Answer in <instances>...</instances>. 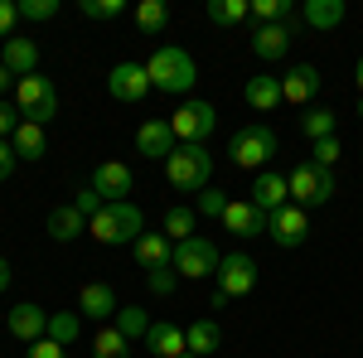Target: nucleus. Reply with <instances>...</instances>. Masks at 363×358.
<instances>
[{
	"mask_svg": "<svg viewBox=\"0 0 363 358\" xmlns=\"http://www.w3.org/2000/svg\"><path fill=\"white\" fill-rule=\"evenodd\" d=\"M165 179H169V189H179V194H203L213 184V155H208V145H174L165 160Z\"/></svg>",
	"mask_w": 363,
	"mask_h": 358,
	"instance_id": "obj_1",
	"label": "nucleus"
},
{
	"mask_svg": "<svg viewBox=\"0 0 363 358\" xmlns=\"http://www.w3.org/2000/svg\"><path fill=\"white\" fill-rule=\"evenodd\" d=\"M281 150V136L267 126V121H247L242 131H233V140H228V160L238 169H267V160Z\"/></svg>",
	"mask_w": 363,
	"mask_h": 358,
	"instance_id": "obj_2",
	"label": "nucleus"
},
{
	"mask_svg": "<svg viewBox=\"0 0 363 358\" xmlns=\"http://www.w3.org/2000/svg\"><path fill=\"white\" fill-rule=\"evenodd\" d=\"M145 73H150V87L155 92H189L199 78V68H194V58L184 54V49H174V44H160L155 54L145 58Z\"/></svg>",
	"mask_w": 363,
	"mask_h": 358,
	"instance_id": "obj_3",
	"label": "nucleus"
},
{
	"mask_svg": "<svg viewBox=\"0 0 363 358\" xmlns=\"http://www.w3.org/2000/svg\"><path fill=\"white\" fill-rule=\"evenodd\" d=\"M286 184H291V203L296 208H320V203H330L335 198V169H320L310 165V160H301V165L286 174Z\"/></svg>",
	"mask_w": 363,
	"mask_h": 358,
	"instance_id": "obj_4",
	"label": "nucleus"
},
{
	"mask_svg": "<svg viewBox=\"0 0 363 358\" xmlns=\"http://www.w3.org/2000/svg\"><path fill=\"white\" fill-rule=\"evenodd\" d=\"M213 126H218V111L213 102H203V97H184L179 111L169 116V131L179 145H203V140L213 136Z\"/></svg>",
	"mask_w": 363,
	"mask_h": 358,
	"instance_id": "obj_5",
	"label": "nucleus"
},
{
	"mask_svg": "<svg viewBox=\"0 0 363 358\" xmlns=\"http://www.w3.org/2000/svg\"><path fill=\"white\" fill-rule=\"evenodd\" d=\"M15 107H20V116L25 121H34V126H49L58 116V92H54V78H20L15 83Z\"/></svg>",
	"mask_w": 363,
	"mask_h": 358,
	"instance_id": "obj_6",
	"label": "nucleus"
},
{
	"mask_svg": "<svg viewBox=\"0 0 363 358\" xmlns=\"http://www.w3.org/2000/svg\"><path fill=\"white\" fill-rule=\"evenodd\" d=\"M218 262H223V252L213 247L208 237H184V242H174V272L189 276V281H203V276H218Z\"/></svg>",
	"mask_w": 363,
	"mask_h": 358,
	"instance_id": "obj_7",
	"label": "nucleus"
},
{
	"mask_svg": "<svg viewBox=\"0 0 363 358\" xmlns=\"http://www.w3.org/2000/svg\"><path fill=\"white\" fill-rule=\"evenodd\" d=\"M267 237L277 242V247H306L310 237V213L306 208H296V203H286V208H277L272 218H267Z\"/></svg>",
	"mask_w": 363,
	"mask_h": 358,
	"instance_id": "obj_8",
	"label": "nucleus"
},
{
	"mask_svg": "<svg viewBox=\"0 0 363 358\" xmlns=\"http://www.w3.org/2000/svg\"><path fill=\"white\" fill-rule=\"evenodd\" d=\"M218 291H223L228 301H238V296H247L252 286H257V262H252L247 252H228L223 262H218Z\"/></svg>",
	"mask_w": 363,
	"mask_h": 358,
	"instance_id": "obj_9",
	"label": "nucleus"
},
{
	"mask_svg": "<svg viewBox=\"0 0 363 358\" xmlns=\"http://www.w3.org/2000/svg\"><path fill=\"white\" fill-rule=\"evenodd\" d=\"M107 92H112L116 102H140V97H145V92H155V87H150L145 63L126 58V63H116L112 73H107Z\"/></svg>",
	"mask_w": 363,
	"mask_h": 358,
	"instance_id": "obj_10",
	"label": "nucleus"
},
{
	"mask_svg": "<svg viewBox=\"0 0 363 358\" xmlns=\"http://www.w3.org/2000/svg\"><path fill=\"white\" fill-rule=\"evenodd\" d=\"M296 29H301V20H291V25H252V54L262 58V63L286 58L291 39H296Z\"/></svg>",
	"mask_w": 363,
	"mask_h": 358,
	"instance_id": "obj_11",
	"label": "nucleus"
},
{
	"mask_svg": "<svg viewBox=\"0 0 363 358\" xmlns=\"http://www.w3.org/2000/svg\"><path fill=\"white\" fill-rule=\"evenodd\" d=\"M320 87H325L320 68H315V63H296V68H286V78H281V97H286L291 107H310Z\"/></svg>",
	"mask_w": 363,
	"mask_h": 358,
	"instance_id": "obj_12",
	"label": "nucleus"
},
{
	"mask_svg": "<svg viewBox=\"0 0 363 358\" xmlns=\"http://www.w3.org/2000/svg\"><path fill=\"white\" fill-rule=\"evenodd\" d=\"M5 325H10V334L15 339H25V344H39L44 334H49V310L34 301H20L10 315H5Z\"/></svg>",
	"mask_w": 363,
	"mask_h": 358,
	"instance_id": "obj_13",
	"label": "nucleus"
},
{
	"mask_svg": "<svg viewBox=\"0 0 363 358\" xmlns=\"http://www.w3.org/2000/svg\"><path fill=\"white\" fill-rule=\"evenodd\" d=\"M223 228L233 233V237H242V242H252V237H262L267 233V213L252 203V198H233L223 213Z\"/></svg>",
	"mask_w": 363,
	"mask_h": 358,
	"instance_id": "obj_14",
	"label": "nucleus"
},
{
	"mask_svg": "<svg viewBox=\"0 0 363 358\" xmlns=\"http://www.w3.org/2000/svg\"><path fill=\"white\" fill-rule=\"evenodd\" d=\"M131 257H136V267L145 276L160 272V267H174V242H169L165 233H140L136 242H131Z\"/></svg>",
	"mask_w": 363,
	"mask_h": 358,
	"instance_id": "obj_15",
	"label": "nucleus"
},
{
	"mask_svg": "<svg viewBox=\"0 0 363 358\" xmlns=\"http://www.w3.org/2000/svg\"><path fill=\"white\" fill-rule=\"evenodd\" d=\"M0 68L10 73V78H34L39 73V44L34 39H5L0 44Z\"/></svg>",
	"mask_w": 363,
	"mask_h": 358,
	"instance_id": "obj_16",
	"label": "nucleus"
},
{
	"mask_svg": "<svg viewBox=\"0 0 363 358\" xmlns=\"http://www.w3.org/2000/svg\"><path fill=\"white\" fill-rule=\"evenodd\" d=\"M247 198L262 208V213H267V218H272L277 208H286V203H291V184H286V174H277V169H262V174L252 179V194H247Z\"/></svg>",
	"mask_w": 363,
	"mask_h": 358,
	"instance_id": "obj_17",
	"label": "nucleus"
},
{
	"mask_svg": "<svg viewBox=\"0 0 363 358\" xmlns=\"http://www.w3.org/2000/svg\"><path fill=\"white\" fill-rule=\"evenodd\" d=\"M145 349L155 358H179L189 354V339H184V325H174V320H155L150 334H145Z\"/></svg>",
	"mask_w": 363,
	"mask_h": 358,
	"instance_id": "obj_18",
	"label": "nucleus"
},
{
	"mask_svg": "<svg viewBox=\"0 0 363 358\" xmlns=\"http://www.w3.org/2000/svg\"><path fill=\"white\" fill-rule=\"evenodd\" d=\"M92 189L102 194L107 203H121L131 194V169L121 165V160H102V165L92 169Z\"/></svg>",
	"mask_w": 363,
	"mask_h": 358,
	"instance_id": "obj_19",
	"label": "nucleus"
},
{
	"mask_svg": "<svg viewBox=\"0 0 363 358\" xmlns=\"http://www.w3.org/2000/svg\"><path fill=\"white\" fill-rule=\"evenodd\" d=\"M121 305H116V291L107 286V281H87L83 291H78V315H92V320H107V315H116Z\"/></svg>",
	"mask_w": 363,
	"mask_h": 358,
	"instance_id": "obj_20",
	"label": "nucleus"
},
{
	"mask_svg": "<svg viewBox=\"0 0 363 358\" xmlns=\"http://www.w3.org/2000/svg\"><path fill=\"white\" fill-rule=\"evenodd\" d=\"M179 140L169 131V121H145L136 131V150L140 155H150V160H169V150H174Z\"/></svg>",
	"mask_w": 363,
	"mask_h": 358,
	"instance_id": "obj_21",
	"label": "nucleus"
},
{
	"mask_svg": "<svg viewBox=\"0 0 363 358\" xmlns=\"http://www.w3.org/2000/svg\"><path fill=\"white\" fill-rule=\"evenodd\" d=\"M242 97H247L252 111H277L281 102H286V97H281V78H272V73H257V78H247Z\"/></svg>",
	"mask_w": 363,
	"mask_h": 358,
	"instance_id": "obj_22",
	"label": "nucleus"
},
{
	"mask_svg": "<svg viewBox=\"0 0 363 358\" xmlns=\"http://www.w3.org/2000/svg\"><path fill=\"white\" fill-rule=\"evenodd\" d=\"M83 233H87V218L73 203H54V208H49V237H54V242H73V237H83Z\"/></svg>",
	"mask_w": 363,
	"mask_h": 358,
	"instance_id": "obj_23",
	"label": "nucleus"
},
{
	"mask_svg": "<svg viewBox=\"0 0 363 358\" xmlns=\"http://www.w3.org/2000/svg\"><path fill=\"white\" fill-rule=\"evenodd\" d=\"M301 25L306 29H339L344 25V0H306V10H301Z\"/></svg>",
	"mask_w": 363,
	"mask_h": 358,
	"instance_id": "obj_24",
	"label": "nucleus"
},
{
	"mask_svg": "<svg viewBox=\"0 0 363 358\" xmlns=\"http://www.w3.org/2000/svg\"><path fill=\"white\" fill-rule=\"evenodd\" d=\"M10 145H15V155L29 160V165L49 155V136H44V126H34V121H20V131L10 136Z\"/></svg>",
	"mask_w": 363,
	"mask_h": 358,
	"instance_id": "obj_25",
	"label": "nucleus"
},
{
	"mask_svg": "<svg viewBox=\"0 0 363 358\" xmlns=\"http://www.w3.org/2000/svg\"><path fill=\"white\" fill-rule=\"evenodd\" d=\"M184 339H189V354L194 358L218 354V344H223V334H218L213 320H189V325H184Z\"/></svg>",
	"mask_w": 363,
	"mask_h": 358,
	"instance_id": "obj_26",
	"label": "nucleus"
},
{
	"mask_svg": "<svg viewBox=\"0 0 363 358\" xmlns=\"http://www.w3.org/2000/svg\"><path fill=\"white\" fill-rule=\"evenodd\" d=\"M252 20V0H208V25L233 29Z\"/></svg>",
	"mask_w": 363,
	"mask_h": 358,
	"instance_id": "obj_27",
	"label": "nucleus"
},
{
	"mask_svg": "<svg viewBox=\"0 0 363 358\" xmlns=\"http://www.w3.org/2000/svg\"><path fill=\"white\" fill-rule=\"evenodd\" d=\"M92 358H131V339L116 325H107V330L92 334Z\"/></svg>",
	"mask_w": 363,
	"mask_h": 358,
	"instance_id": "obj_28",
	"label": "nucleus"
},
{
	"mask_svg": "<svg viewBox=\"0 0 363 358\" xmlns=\"http://www.w3.org/2000/svg\"><path fill=\"white\" fill-rule=\"evenodd\" d=\"M136 29L140 34H165L169 29V5L165 0H140L136 5Z\"/></svg>",
	"mask_w": 363,
	"mask_h": 358,
	"instance_id": "obj_29",
	"label": "nucleus"
},
{
	"mask_svg": "<svg viewBox=\"0 0 363 358\" xmlns=\"http://www.w3.org/2000/svg\"><path fill=\"white\" fill-rule=\"evenodd\" d=\"M301 131H306L310 140H330L339 131V116L330 107H306V116H301Z\"/></svg>",
	"mask_w": 363,
	"mask_h": 358,
	"instance_id": "obj_30",
	"label": "nucleus"
},
{
	"mask_svg": "<svg viewBox=\"0 0 363 358\" xmlns=\"http://www.w3.org/2000/svg\"><path fill=\"white\" fill-rule=\"evenodd\" d=\"M296 5L291 0H252V25H291Z\"/></svg>",
	"mask_w": 363,
	"mask_h": 358,
	"instance_id": "obj_31",
	"label": "nucleus"
},
{
	"mask_svg": "<svg viewBox=\"0 0 363 358\" xmlns=\"http://www.w3.org/2000/svg\"><path fill=\"white\" fill-rule=\"evenodd\" d=\"M112 320H116V330L126 334L131 344H136V339H145V334H150V325H155V320H150V315H145L140 305H121V310H116Z\"/></svg>",
	"mask_w": 363,
	"mask_h": 358,
	"instance_id": "obj_32",
	"label": "nucleus"
},
{
	"mask_svg": "<svg viewBox=\"0 0 363 358\" xmlns=\"http://www.w3.org/2000/svg\"><path fill=\"white\" fill-rule=\"evenodd\" d=\"M78 334H83V315H73V310H54L49 315V339L54 344H78Z\"/></svg>",
	"mask_w": 363,
	"mask_h": 358,
	"instance_id": "obj_33",
	"label": "nucleus"
},
{
	"mask_svg": "<svg viewBox=\"0 0 363 358\" xmlns=\"http://www.w3.org/2000/svg\"><path fill=\"white\" fill-rule=\"evenodd\" d=\"M194 208H179V203H174V208H165V237L169 242H184V237H194Z\"/></svg>",
	"mask_w": 363,
	"mask_h": 358,
	"instance_id": "obj_34",
	"label": "nucleus"
},
{
	"mask_svg": "<svg viewBox=\"0 0 363 358\" xmlns=\"http://www.w3.org/2000/svg\"><path fill=\"white\" fill-rule=\"evenodd\" d=\"M78 15L107 25V20H121V15H126V0H78Z\"/></svg>",
	"mask_w": 363,
	"mask_h": 358,
	"instance_id": "obj_35",
	"label": "nucleus"
},
{
	"mask_svg": "<svg viewBox=\"0 0 363 358\" xmlns=\"http://www.w3.org/2000/svg\"><path fill=\"white\" fill-rule=\"evenodd\" d=\"M228 203H233V198H228L223 189H213V184H208L203 194H194V213H199V218H223Z\"/></svg>",
	"mask_w": 363,
	"mask_h": 358,
	"instance_id": "obj_36",
	"label": "nucleus"
},
{
	"mask_svg": "<svg viewBox=\"0 0 363 358\" xmlns=\"http://www.w3.org/2000/svg\"><path fill=\"white\" fill-rule=\"evenodd\" d=\"M339 155H344V145H339V136H330V140H315V150H310V165H320V169H335V165H339Z\"/></svg>",
	"mask_w": 363,
	"mask_h": 358,
	"instance_id": "obj_37",
	"label": "nucleus"
},
{
	"mask_svg": "<svg viewBox=\"0 0 363 358\" xmlns=\"http://www.w3.org/2000/svg\"><path fill=\"white\" fill-rule=\"evenodd\" d=\"M20 20H34V25L58 20V0H20Z\"/></svg>",
	"mask_w": 363,
	"mask_h": 358,
	"instance_id": "obj_38",
	"label": "nucleus"
},
{
	"mask_svg": "<svg viewBox=\"0 0 363 358\" xmlns=\"http://www.w3.org/2000/svg\"><path fill=\"white\" fill-rule=\"evenodd\" d=\"M145 286H150V296L165 301V296H174V286H179V272H174V267H160V272L145 276Z\"/></svg>",
	"mask_w": 363,
	"mask_h": 358,
	"instance_id": "obj_39",
	"label": "nucleus"
},
{
	"mask_svg": "<svg viewBox=\"0 0 363 358\" xmlns=\"http://www.w3.org/2000/svg\"><path fill=\"white\" fill-rule=\"evenodd\" d=\"M73 208H78L83 218H97V213L107 208V198H102V194H97L92 184H87V189H78V198H73Z\"/></svg>",
	"mask_w": 363,
	"mask_h": 358,
	"instance_id": "obj_40",
	"label": "nucleus"
},
{
	"mask_svg": "<svg viewBox=\"0 0 363 358\" xmlns=\"http://www.w3.org/2000/svg\"><path fill=\"white\" fill-rule=\"evenodd\" d=\"M15 20H20V0H0V44L15 34Z\"/></svg>",
	"mask_w": 363,
	"mask_h": 358,
	"instance_id": "obj_41",
	"label": "nucleus"
},
{
	"mask_svg": "<svg viewBox=\"0 0 363 358\" xmlns=\"http://www.w3.org/2000/svg\"><path fill=\"white\" fill-rule=\"evenodd\" d=\"M25 354H29V358H68V349H63V344H54V339H49V334H44V339H39V344H29Z\"/></svg>",
	"mask_w": 363,
	"mask_h": 358,
	"instance_id": "obj_42",
	"label": "nucleus"
},
{
	"mask_svg": "<svg viewBox=\"0 0 363 358\" xmlns=\"http://www.w3.org/2000/svg\"><path fill=\"white\" fill-rule=\"evenodd\" d=\"M15 160H20V155H15V145H10V140H0V184L15 174Z\"/></svg>",
	"mask_w": 363,
	"mask_h": 358,
	"instance_id": "obj_43",
	"label": "nucleus"
},
{
	"mask_svg": "<svg viewBox=\"0 0 363 358\" xmlns=\"http://www.w3.org/2000/svg\"><path fill=\"white\" fill-rule=\"evenodd\" d=\"M15 131H20V121H15V107H10V102H0V140H10Z\"/></svg>",
	"mask_w": 363,
	"mask_h": 358,
	"instance_id": "obj_44",
	"label": "nucleus"
},
{
	"mask_svg": "<svg viewBox=\"0 0 363 358\" xmlns=\"http://www.w3.org/2000/svg\"><path fill=\"white\" fill-rule=\"evenodd\" d=\"M10 281H15V267H10V262H5V257H0V296H5V291H10Z\"/></svg>",
	"mask_w": 363,
	"mask_h": 358,
	"instance_id": "obj_45",
	"label": "nucleus"
},
{
	"mask_svg": "<svg viewBox=\"0 0 363 358\" xmlns=\"http://www.w3.org/2000/svg\"><path fill=\"white\" fill-rule=\"evenodd\" d=\"M15 83V78H10V73H5V68H0V97H5V87Z\"/></svg>",
	"mask_w": 363,
	"mask_h": 358,
	"instance_id": "obj_46",
	"label": "nucleus"
},
{
	"mask_svg": "<svg viewBox=\"0 0 363 358\" xmlns=\"http://www.w3.org/2000/svg\"><path fill=\"white\" fill-rule=\"evenodd\" d=\"M354 78H359V97H363V58H359V68H354Z\"/></svg>",
	"mask_w": 363,
	"mask_h": 358,
	"instance_id": "obj_47",
	"label": "nucleus"
},
{
	"mask_svg": "<svg viewBox=\"0 0 363 358\" xmlns=\"http://www.w3.org/2000/svg\"><path fill=\"white\" fill-rule=\"evenodd\" d=\"M359 116H363V97H359Z\"/></svg>",
	"mask_w": 363,
	"mask_h": 358,
	"instance_id": "obj_48",
	"label": "nucleus"
},
{
	"mask_svg": "<svg viewBox=\"0 0 363 358\" xmlns=\"http://www.w3.org/2000/svg\"><path fill=\"white\" fill-rule=\"evenodd\" d=\"M179 358H194V354H179Z\"/></svg>",
	"mask_w": 363,
	"mask_h": 358,
	"instance_id": "obj_49",
	"label": "nucleus"
}]
</instances>
